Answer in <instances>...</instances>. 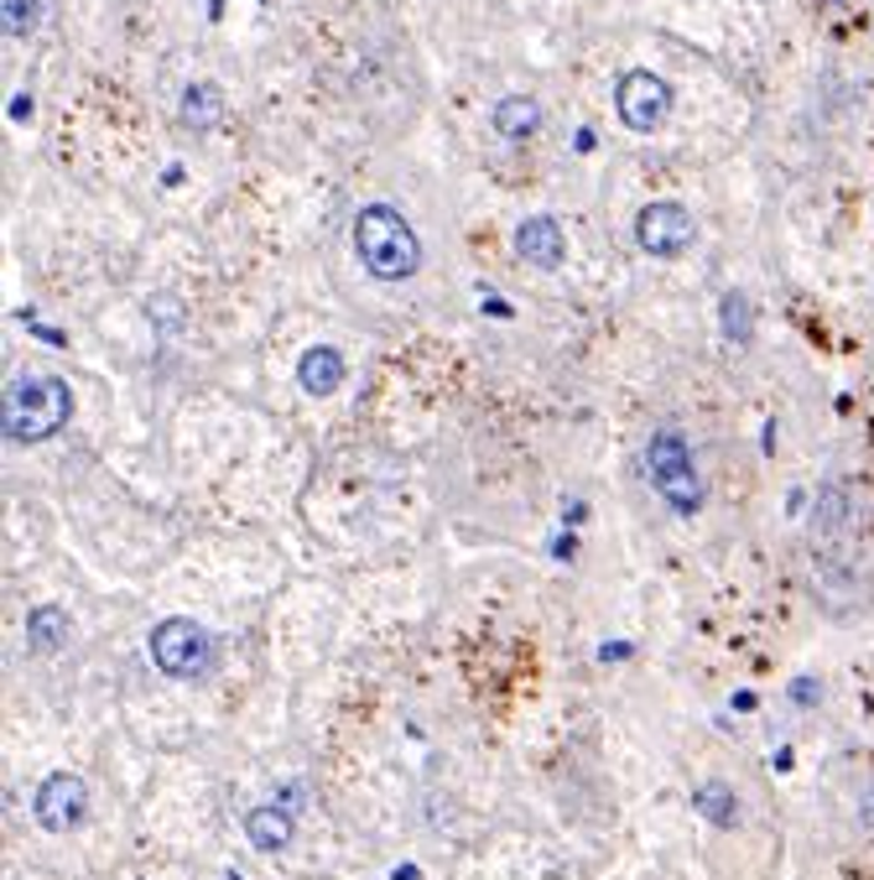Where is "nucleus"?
I'll return each mask as SVG.
<instances>
[{
  "label": "nucleus",
  "instance_id": "f257e3e1",
  "mask_svg": "<svg viewBox=\"0 0 874 880\" xmlns=\"http://www.w3.org/2000/svg\"><path fill=\"white\" fill-rule=\"evenodd\" d=\"M354 256L375 281H406L422 266V240L391 204H364L354 215Z\"/></svg>",
  "mask_w": 874,
  "mask_h": 880
},
{
  "label": "nucleus",
  "instance_id": "4468645a",
  "mask_svg": "<svg viewBox=\"0 0 874 880\" xmlns=\"http://www.w3.org/2000/svg\"><path fill=\"white\" fill-rule=\"evenodd\" d=\"M219 115H224V94H219V84L198 79V84L183 89V126L188 130H213L219 126Z\"/></svg>",
  "mask_w": 874,
  "mask_h": 880
},
{
  "label": "nucleus",
  "instance_id": "7ed1b4c3",
  "mask_svg": "<svg viewBox=\"0 0 874 880\" xmlns=\"http://www.w3.org/2000/svg\"><path fill=\"white\" fill-rule=\"evenodd\" d=\"M645 470H651V485L677 516H698L703 506V479H698V459L687 449L683 432L662 428L651 443H645Z\"/></svg>",
  "mask_w": 874,
  "mask_h": 880
},
{
  "label": "nucleus",
  "instance_id": "f03ea898",
  "mask_svg": "<svg viewBox=\"0 0 874 880\" xmlns=\"http://www.w3.org/2000/svg\"><path fill=\"white\" fill-rule=\"evenodd\" d=\"M73 417V391L63 375H22L5 391V438L11 443H47L53 432L68 428Z\"/></svg>",
  "mask_w": 874,
  "mask_h": 880
},
{
  "label": "nucleus",
  "instance_id": "dca6fc26",
  "mask_svg": "<svg viewBox=\"0 0 874 880\" xmlns=\"http://www.w3.org/2000/svg\"><path fill=\"white\" fill-rule=\"evenodd\" d=\"M719 308H724V334H729V339H734V344L755 339V319H749V298H745V292H724V302H719Z\"/></svg>",
  "mask_w": 874,
  "mask_h": 880
},
{
  "label": "nucleus",
  "instance_id": "ddd939ff",
  "mask_svg": "<svg viewBox=\"0 0 874 880\" xmlns=\"http://www.w3.org/2000/svg\"><path fill=\"white\" fill-rule=\"evenodd\" d=\"M692 808H698L713 829H734V823H739V797H734L729 781H698V787H692Z\"/></svg>",
  "mask_w": 874,
  "mask_h": 880
},
{
  "label": "nucleus",
  "instance_id": "6ab92c4d",
  "mask_svg": "<svg viewBox=\"0 0 874 880\" xmlns=\"http://www.w3.org/2000/svg\"><path fill=\"white\" fill-rule=\"evenodd\" d=\"M859 829H874V787L859 797Z\"/></svg>",
  "mask_w": 874,
  "mask_h": 880
},
{
  "label": "nucleus",
  "instance_id": "0eeeda50",
  "mask_svg": "<svg viewBox=\"0 0 874 880\" xmlns=\"http://www.w3.org/2000/svg\"><path fill=\"white\" fill-rule=\"evenodd\" d=\"M32 813H37V823H43L47 834H68V829H79L89 813V787L84 776L73 772H53L37 787V797H32Z\"/></svg>",
  "mask_w": 874,
  "mask_h": 880
},
{
  "label": "nucleus",
  "instance_id": "f8f14e48",
  "mask_svg": "<svg viewBox=\"0 0 874 880\" xmlns=\"http://www.w3.org/2000/svg\"><path fill=\"white\" fill-rule=\"evenodd\" d=\"M68 641V610L58 604H32L26 610V646L32 651H58Z\"/></svg>",
  "mask_w": 874,
  "mask_h": 880
},
{
  "label": "nucleus",
  "instance_id": "9b49d317",
  "mask_svg": "<svg viewBox=\"0 0 874 880\" xmlns=\"http://www.w3.org/2000/svg\"><path fill=\"white\" fill-rule=\"evenodd\" d=\"M490 120L505 141H526V136H536V126H541V105L526 100V94H505V100L494 105Z\"/></svg>",
  "mask_w": 874,
  "mask_h": 880
},
{
  "label": "nucleus",
  "instance_id": "423d86ee",
  "mask_svg": "<svg viewBox=\"0 0 874 880\" xmlns=\"http://www.w3.org/2000/svg\"><path fill=\"white\" fill-rule=\"evenodd\" d=\"M636 240L645 256H683L687 245H692V215H687L683 204H672V198H662V204H645L636 215Z\"/></svg>",
  "mask_w": 874,
  "mask_h": 880
},
{
  "label": "nucleus",
  "instance_id": "4be33fe9",
  "mask_svg": "<svg viewBox=\"0 0 874 880\" xmlns=\"http://www.w3.org/2000/svg\"><path fill=\"white\" fill-rule=\"evenodd\" d=\"M823 5H843V0H823Z\"/></svg>",
  "mask_w": 874,
  "mask_h": 880
},
{
  "label": "nucleus",
  "instance_id": "412c9836",
  "mask_svg": "<svg viewBox=\"0 0 874 880\" xmlns=\"http://www.w3.org/2000/svg\"><path fill=\"white\" fill-rule=\"evenodd\" d=\"M391 880H422V870H417V865H396V870H391Z\"/></svg>",
  "mask_w": 874,
  "mask_h": 880
},
{
  "label": "nucleus",
  "instance_id": "2eb2a0df",
  "mask_svg": "<svg viewBox=\"0 0 874 880\" xmlns=\"http://www.w3.org/2000/svg\"><path fill=\"white\" fill-rule=\"evenodd\" d=\"M849 521V490L843 485H823L817 490V506H812V526L817 532H838Z\"/></svg>",
  "mask_w": 874,
  "mask_h": 880
},
{
  "label": "nucleus",
  "instance_id": "6e6552de",
  "mask_svg": "<svg viewBox=\"0 0 874 880\" xmlns=\"http://www.w3.org/2000/svg\"><path fill=\"white\" fill-rule=\"evenodd\" d=\"M515 251H521V260H526V266H536V271H557V266H562V256H568L562 224H557L552 215L521 219V230H515Z\"/></svg>",
  "mask_w": 874,
  "mask_h": 880
},
{
  "label": "nucleus",
  "instance_id": "1a4fd4ad",
  "mask_svg": "<svg viewBox=\"0 0 874 880\" xmlns=\"http://www.w3.org/2000/svg\"><path fill=\"white\" fill-rule=\"evenodd\" d=\"M292 834H298V823H292V808H287V802H260V808L245 813V838H250V849H260V855L287 849Z\"/></svg>",
  "mask_w": 874,
  "mask_h": 880
},
{
  "label": "nucleus",
  "instance_id": "39448f33",
  "mask_svg": "<svg viewBox=\"0 0 874 880\" xmlns=\"http://www.w3.org/2000/svg\"><path fill=\"white\" fill-rule=\"evenodd\" d=\"M615 109L630 130H656L672 115V84L651 68H630L615 84Z\"/></svg>",
  "mask_w": 874,
  "mask_h": 880
},
{
  "label": "nucleus",
  "instance_id": "20e7f679",
  "mask_svg": "<svg viewBox=\"0 0 874 880\" xmlns=\"http://www.w3.org/2000/svg\"><path fill=\"white\" fill-rule=\"evenodd\" d=\"M151 662L162 667L167 678H203L213 667V641L209 630L198 621H183V615H172V621H162L156 630H151Z\"/></svg>",
  "mask_w": 874,
  "mask_h": 880
},
{
  "label": "nucleus",
  "instance_id": "a211bd4d",
  "mask_svg": "<svg viewBox=\"0 0 874 880\" xmlns=\"http://www.w3.org/2000/svg\"><path fill=\"white\" fill-rule=\"evenodd\" d=\"M791 698H796V704H817V698H823V687L812 683V678H796V683H791Z\"/></svg>",
  "mask_w": 874,
  "mask_h": 880
},
{
  "label": "nucleus",
  "instance_id": "f3484780",
  "mask_svg": "<svg viewBox=\"0 0 874 880\" xmlns=\"http://www.w3.org/2000/svg\"><path fill=\"white\" fill-rule=\"evenodd\" d=\"M0 11H5V37H26V32H37V0H0Z\"/></svg>",
  "mask_w": 874,
  "mask_h": 880
},
{
  "label": "nucleus",
  "instance_id": "9d476101",
  "mask_svg": "<svg viewBox=\"0 0 874 880\" xmlns=\"http://www.w3.org/2000/svg\"><path fill=\"white\" fill-rule=\"evenodd\" d=\"M298 381L307 396H334L343 386V355L334 344H313L298 360Z\"/></svg>",
  "mask_w": 874,
  "mask_h": 880
},
{
  "label": "nucleus",
  "instance_id": "aec40b11",
  "mask_svg": "<svg viewBox=\"0 0 874 880\" xmlns=\"http://www.w3.org/2000/svg\"><path fill=\"white\" fill-rule=\"evenodd\" d=\"M26 115H32V100H26V94H16V100H11V120H26Z\"/></svg>",
  "mask_w": 874,
  "mask_h": 880
}]
</instances>
